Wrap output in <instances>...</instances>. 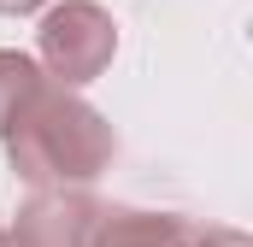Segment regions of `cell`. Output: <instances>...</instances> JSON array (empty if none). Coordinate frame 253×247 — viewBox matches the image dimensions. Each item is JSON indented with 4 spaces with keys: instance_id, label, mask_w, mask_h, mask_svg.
Returning <instances> with one entry per match:
<instances>
[{
    "instance_id": "obj_1",
    "label": "cell",
    "mask_w": 253,
    "mask_h": 247,
    "mask_svg": "<svg viewBox=\"0 0 253 247\" xmlns=\"http://www.w3.org/2000/svg\"><path fill=\"white\" fill-rule=\"evenodd\" d=\"M6 159L30 188H83L112 165V124L100 118L88 100L65 94V82H36L24 106L12 112Z\"/></svg>"
},
{
    "instance_id": "obj_2",
    "label": "cell",
    "mask_w": 253,
    "mask_h": 247,
    "mask_svg": "<svg viewBox=\"0 0 253 247\" xmlns=\"http://www.w3.org/2000/svg\"><path fill=\"white\" fill-rule=\"evenodd\" d=\"M36 47H42V65L53 71V82L77 88V82H94L112 65V53H118V24L94 0H65V6H53L42 18Z\"/></svg>"
},
{
    "instance_id": "obj_3",
    "label": "cell",
    "mask_w": 253,
    "mask_h": 247,
    "mask_svg": "<svg viewBox=\"0 0 253 247\" xmlns=\"http://www.w3.org/2000/svg\"><path fill=\"white\" fill-rule=\"evenodd\" d=\"M100 224V206L77 188H36V200L18 212L12 247H88Z\"/></svg>"
},
{
    "instance_id": "obj_4",
    "label": "cell",
    "mask_w": 253,
    "mask_h": 247,
    "mask_svg": "<svg viewBox=\"0 0 253 247\" xmlns=\"http://www.w3.org/2000/svg\"><path fill=\"white\" fill-rule=\"evenodd\" d=\"M189 224L171 218V212H106L100 206V224H94V242L88 247H171Z\"/></svg>"
},
{
    "instance_id": "obj_5",
    "label": "cell",
    "mask_w": 253,
    "mask_h": 247,
    "mask_svg": "<svg viewBox=\"0 0 253 247\" xmlns=\"http://www.w3.org/2000/svg\"><path fill=\"white\" fill-rule=\"evenodd\" d=\"M42 82V71H36V59L30 53H6L0 47V129L12 124V112L24 106V94Z\"/></svg>"
},
{
    "instance_id": "obj_6",
    "label": "cell",
    "mask_w": 253,
    "mask_h": 247,
    "mask_svg": "<svg viewBox=\"0 0 253 247\" xmlns=\"http://www.w3.org/2000/svg\"><path fill=\"white\" fill-rule=\"evenodd\" d=\"M171 247H253L242 230H183Z\"/></svg>"
},
{
    "instance_id": "obj_7",
    "label": "cell",
    "mask_w": 253,
    "mask_h": 247,
    "mask_svg": "<svg viewBox=\"0 0 253 247\" xmlns=\"http://www.w3.org/2000/svg\"><path fill=\"white\" fill-rule=\"evenodd\" d=\"M36 6H42V0H0V12H12V18H18V12H36Z\"/></svg>"
},
{
    "instance_id": "obj_8",
    "label": "cell",
    "mask_w": 253,
    "mask_h": 247,
    "mask_svg": "<svg viewBox=\"0 0 253 247\" xmlns=\"http://www.w3.org/2000/svg\"><path fill=\"white\" fill-rule=\"evenodd\" d=\"M0 247H12V236H0Z\"/></svg>"
}]
</instances>
